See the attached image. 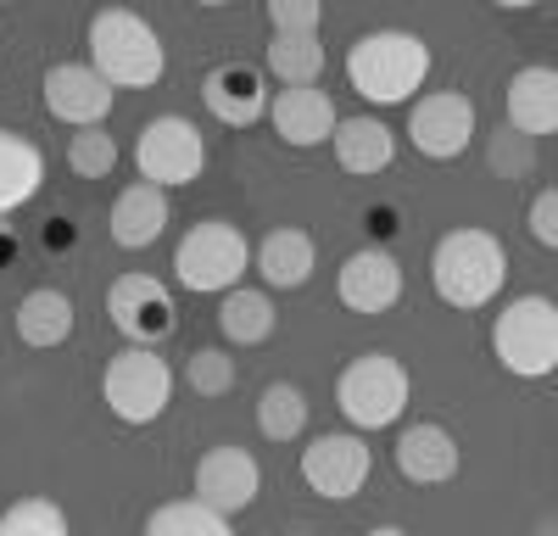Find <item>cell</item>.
<instances>
[{
  "instance_id": "4316f807",
  "label": "cell",
  "mask_w": 558,
  "mask_h": 536,
  "mask_svg": "<svg viewBox=\"0 0 558 536\" xmlns=\"http://www.w3.org/2000/svg\"><path fill=\"white\" fill-rule=\"evenodd\" d=\"M257 430H263L268 441H296V436L307 430V402H302V391L286 386V380H274V386L257 397Z\"/></svg>"
},
{
  "instance_id": "7c38bea8",
  "label": "cell",
  "mask_w": 558,
  "mask_h": 536,
  "mask_svg": "<svg viewBox=\"0 0 558 536\" xmlns=\"http://www.w3.org/2000/svg\"><path fill=\"white\" fill-rule=\"evenodd\" d=\"M107 313H112V325H118L134 346H157V341L173 330V296H168V285L151 280V275H123V280H112Z\"/></svg>"
},
{
  "instance_id": "8fae6325",
  "label": "cell",
  "mask_w": 558,
  "mask_h": 536,
  "mask_svg": "<svg viewBox=\"0 0 558 536\" xmlns=\"http://www.w3.org/2000/svg\"><path fill=\"white\" fill-rule=\"evenodd\" d=\"M112 101H118V84H107L89 62H57L51 73H45V112L73 123V129L107 123Z\"/></svg>"
},
{
  "instance_id": "83f0119b",
  "label": "cell",
  "mask_w": 558,
  "mask_h": 536,
  "mask_svg": "<svg viewBox=\"0 0 558 536\" xmlns=\"http://www.w3.org/2000/svg\"><path fill=\"white\" fill-rule=\"evenodd\" d=\"M68 162H73L78 179H107V173L118 168V141L107 134V123L78 129L73 141H68Z\"/></svg>"
},
{
  "instance_id": "d4e9b609",
  "label": "cell",
  "mask_w": 558,
  "mask_h": 536,
  "mask_svg": "<svg viewBox=\"0 0 558 536\" xmlns=\"http://www.w3.org/2000/svg\"><path fill=\"white\" fill-rule=\"evenodd\" d=\"M268 73L279 84H313L324 73V39L313 34H274L268 39Z\"/></svg>"
},
{
  "instance_id": "4dcf8cb0",
  "label": "cell",
  "mask_w": 558,
  "mask_h": 536,
  "mask_svg": "<svg viewBox=\"0 0 558 536\" xmlns=\"http://www.w3.org/2000/svg\"><path fill=\"white\" fill-rule=\"evenodd\" d=\"M324 17V0H268L274 34H313Z\"/></svg>"
},
{
  "instance_id": "f1b7e54d",
  "label": "cell",
  "mask_w": 558,
  "mask_h": 536,
  "mask_svg": "<svg viewBox=\"0 0 558 536\" xmlns=\"http://www.w3.org/2000/svg\"><path fill=\"white\" fill-rule=\"evenodd\" d=\"M0 536H68V514L51 498H23L0 514Z\"/></svg>"
},
{
  "instance_id": "ac0fdd59",
  "label": "cell",
  "mask_w": 558,
  "mask_h": 536,
  "mask_svg": "<svg viewBox=\"0 0 558 536\" xmlns=\"http://www.w3.org/2000/svg\"><path fill=\"white\" fill-rule=\"evenodd\" d=\"M397 470L413 486H441L458 475V441L441 425H408L397 436Z\"/></svg>"
},
{
  "instance_id": "9a60e30c",
  "label": "cell",
  "mask_w": 558,
  "mask_h": 536,
  "mask_svg": "<svg viewBox=\"0 0 558 536\" xmlns=\"http://www.w3.org/2000/svg\"><path fill=\"white\" fill-rule=\"evenodd\" d=\"M336 291H341V302L352 313H386L402 296V268H397V257L386 246H363V252H352L341 263Z\"/></svg>"
},
{
  "instance_id": "8992f818",
  "label": "cell",
  "mask_w": 558,
  "mask_h": 536,
  "mask_svg": "<svg viewBox=\"0 0 558 536\" xmlns=\"http://www.w3.org/2000/svg\"><path fill=\"white\" fill-rule=\"evenodd\" d=\"M246 263H252L246 235L235 230V223H223V218L196 223V230L179 241V252H173L179 280L191 285V291H207V296H223L229 285L246 275Z\"/></svg>"
},
{
  "instance_id": "6da1fadb",
  "label": "cell",
  "mask_w": 558,
  "mask_h": 536,
  "mask_svg": "<svg viewBox=\"0 0 558 536\" xmlns=\"http://www.w3.org/2000/svg\"><path fill=\"white\" fill-rule=\"evenodd\" d=\"M347 78H352L357 96L375 101V107L413 101V89L430 78V45L418 34H402V28L363 34L347 51Z\"/></svg>"
},
{
  "instance_id": "44dd1931",
  "label": "cell",
  "mask_w": 558,
  "mask_h": 536,
  "mask_svg": "<svg viewBox=\"0 0 558 536\" xmlns=\"http://www.w3.org/2000/svg\"><path fill=\"white\" fill-rule=\"evenodd\" d=\"M257 275L274 291H296L313 275V235L307 230H268L257 246Z\"/></svg>"
},
{
  "instance_id": "cb8c5ba5",
  "label": "cell",
  "mask_w": 558,
  "mask_h": 536,
  "mask_svg": "<svg viewBox=\"0 0 558 536\" xmlns=\"http://www.w3.org/2000/svg\"><path fill=\"white\" fill-rule=\"evenodd\" d=\"M218 330L235 341V346H257L274 336V302L263 291H241V285H229L223 302H218Z\"/></svg>"
},
{
  "instance_id": "8d00e7d4",
  "label": "cell",
  "mask_w": 558,
  "mask_h": 536,
  "mask_svg": "<svg viewBox=\"0 0 558 536\" xmlns=\"http://www.w3.org/2000/svg\"><path fill=\"white\" fill-rule=\"evenodd\" d=\"M0 7H12V0H0Z\"/></svg>"
},
{
  "instance_id": "3957f363",
  "label": "cell",
  "mask_w": 558,
  "mask_h": 536,
  "mask_svg": "<svg viewBox=\"0 0 558 536\" xmlns=\"http://www.w3.org/2000/svg\"><path fill=\"white\" fill-rule=\"evenodd\" d=\"M508 280V252L492 230H452L436 241L430 285L447 307H486Z\"/></svg>"
},
{
  "instance_id": "e0dca14e",
  "label": "cell",
  "mask_w": 558,
  "mask_h": 536,
  "mask_svg": "<svg viewBox=\"0 0 558 536\" xmlns=\"http://www.w3.org/2000/svg\"><path fill=\"white\" fill-rule=\"evenodd\" d=\"M508 123L531 141L558 134V68H520L508 78Z\"/></svg>"
},
{
  "instance_id": "2e32d148",
  "label": "cell",
  "mask_w": 558,
  "mask_h": 536,
  "mask_svg": "<svg viewBox=\"0 0 558 536\" xmlns=\"http://www.w3.org/2000/svg\"><path fill=\"white\" fill-rule=\"evenodd\" d=\"M202 101L218 123L229 129H246L268 112V89H263V73L257 68H241V62H229V68H213L202 78Z\"/></svg>"
},
{
  "instance_id": "d590c367",
  "label": "cell",
  "mask_w": 558,
  "mask_h": 536,
  "mask_svg": "<svg viewBox=\"0 0 558 536\" xmlns=\"http://www.w3.org/2000/svg\"><path fill=\"white\" fill-rule=\"evenodd\" d=\"M196 7H229V0H196Z\"/></svg>"
},
{
  "instance_id": "5b68a950",
  "label": "cell",
  "mask_w": 558,
  "mask_h": 536,
  "mask_svg": "<svg viewBox=\"0 0 558 536\" xmlns=\"http://www.w3.org/2000/svg\"><path fill=\"white\" fill-rule=\"evenodd\" d=\"M408 391H413V380H408V369L397 364L391 352L352 357V364L341 369V380H336V402H341L347 425H357V430L397 425L402 409H408Z\"/></svg>"
},
{
  "instance_id": "1f68e13d",
  "label": "cell",
  "mask_w": 558,
  "mask_h": 536,
  "mask_svg": "<svg viewBox=\"0 0 558 536\" xmlns=\"http://www.w3.org/2000/svg\"><path fill=\"white\" fill-rule=\"evenodd\" d=\"M492 168H502V173H525V168H531V134H520L514 123L497 129V141H492Z\"/></svg>"
},
{
  "instance_id": "4fadbf2b",
  "label": "cell",
  "mask_w": 558,
  "mask_h": 536,
  "mask_svg": "<svg viewBox=\"0 0 558 536\" xmlns=\"http://www.w3.org/2000/svg\"><path fill=\"white\" fill-rule=\"evenodd\" d=\"M257 486H263V470H257V459L246 453V447H213V453H202V464H196V498L213 503L229 520L257 503Z\"/></svg>"
},
{
  "instance_id": "d6986e66",
  "label": "cell",
  "mask_w": 558,
  "mask_h": 536,
  "mask_svg": "<svg viewBox=\"0 0 558 536\" xmlns=\"http://www.w3.org/2000/svg\"><path fill=\"white\" fill-rule=\"evenodd\" d=\"M112 241L123 252H140V246H151L162 230H168V191L151 185V179H140V185H129L118 202H112Z\"/></svg>"
},
{
  "instance_id": "ba28073f",
  "label": "cell",
  "mask_w": 558,
  "mask_h": 536,
  "mask_svg": "<svg viewBox=\"0 0 558 536\" xmlns=\"http://www.w3.org/2000/svg\"><path fill=\"white\" fill-rule=\"evenodd\" d=\"M134 162H140V179L173 191V185H191L207 162V146H202V129L191 118H151L146 134L134 141Z\"/></svg>"
},
{
  "instance_id": "52a82bcc",
  "label": "cell",
  "mask_w": 558,
  "mask_h": 536,
  "mask_svg": "<svg viewBox=\"0 0 558 536\" xmlns=\"http://www.w3.org/2000/svg\"><path fill=\"white\" fill-rule=\"evenodd\" d=\"M101 397H107V409L123 425H151V419H162L168 397H173V369L151 346H129V352H118L107 364Z\"/></svg>"
},
{
  "instance_id": "603a6c76",
  "label": "cell",
  "mask_w": 558,
  "mask_h": 536,
  "mask_svg": "<svg viewBox=\"0 0 558 536\" xmlns=\"http://www.w3.org/2000/svg\"><path fill=\"white\" fill-rule=\"evenodd\" d=\"M17 336L28 341V346H62L68 336H73V302L62 296V291H28L23 302H17Z\"/></svg>"
},
{
  "instance_id": "7a4b0ae2",
  "label": "cell",
  "mask_w": 558,
  "mask_h": 536,
  "mask_svg": "<svg viewBox=\"0 0 558 536\" xmlns=\"http://www.w3.org/2000/svg\"><path fill=\"white\" fill-rule=\"evenodd\" d=\"M89 68L118 89H151L168 68V51L157 28L129 12V7H101L89 17Z\"/></svg>"
},
{
  "instance_id": "30bf717a",
  "label": "cell",
  "mask_w": 558,
  "mask_h": 536,
  "mask_svg": "<svg viewBox=\"0 0 558 536\" xmlns=\"http://www.w3.org/2000/svg\"><path fill=\"white\" fill-rule=\"evenodd\" d=\"M408 134H413V151H425L430 162H452V157H463V146L475 141V101L458 96V89L418 96L413 118H408Z\"/></svg>"
},
{
  "instance_id": "d6a6232c",
  "label": "cell",
  "mask_w": 558,
  "mask_h": 536,
  "mask_svg": "<svg viewBox=\"0 0 558 536\" xmlns=\"http://www.w3.org/2000/svg\"><path fill=\"white\" fill-rule=\"evenodd\" d=\"M531 235H536L547 252H558V185L531 202Z\"/></svg>"
},
{
  "instance_id": "277c9868",
  "label": "cell",
  "mask_w": 558,
  "mask_h": 536,
  "mask_svg": "<svg viewBox=\"0 0 558 536\" xmlns=\"http://www.w3.org/2000/svg\"><path fill=\"white\" fill-rule=\"evenodd\" d=\"M492 352L508 375L547 380L558 369V302L553 296H520L497 313Z\"/></svg>"
},
{
  "instance_id": "ffe728a7",
  "label": "cell",
  "mask_w": 558,
  "mask_h": 536,
  "mask_svg": "<svg viewBox=\"0 0 558 536\" xmlns=\"http://www.w3.org/2000/svg\"><path fill=\"white\" fill-rule=\"evenodd\" d=\"M330 146H336V162L347 173H357V179L386 173L391 157H397V141H391V129L380 118H347V123H336Z\"/></svg>"
},
{
  "instance_id": "9c48e42d",
  "label": "cell",
  "mask_w": 558,
  "mask_h": 536,
  "mask_svg": "<svg viewBox=\"0 0 558 536\" xmlns=\"http://www.w3.org/2000/svg\"><path fill=\"white\" fill-rule=\"evenodd\" d=\"M368 470H375V453H368V441L363 436H318L302 447V480L307 491H318V498H330V503H347L363 491Z\"/></svg>"
},
{
  "instance_id": "484cf974",
  "label": "cell",
  "mask_w": 558,
  "mask_h": 536,
  "mask_svg": "<svg viewBox=\"0 0 558 536\" xmlns=\"http://www.w3.org/2000/svg\"><path fill=\"white\" fill-rule=\"evenodd\" d=\"M223 531H229V514H218L213 503H202L196 491L184 503H162L146 520V536H223Z\"/></svg>"
},
{
  "instance_id": "f546056e",
  "label": "cell",
  "mask_w": 558,
  "mask_h": 536,
  "mask_svg": "<svg viewBox=\"0 0 558 536\" xmlns=\"http://www.w3.org/2000/svg\"><path fill=\"white\" fill-rule=\"evenodd\" d=\"M184 380H191L196 397H223L229 386H235V357L218 352V346H202L191 364H184Z\"/></svg>"
},
{
  "instance_id": "5bb4252c",
  "label": "cell",
  "mask_w": 558,
  "mask_h": 536,
  "mask_svg": "<svg viewBox=\"0 0 558 536\" xmlns=\"http://www.w3.org/2000/svg\"><path fill=\"white\" fill-rule=\"evenodd\" d=\"M268 123H274V134L286 146H296V151H307V146H324L336 134V101L324 96V89H313V84H291V89H279V96L268 101Z\"/></svg>"
},
{
  "instance_id": "e575fe53",
  "label": "cell",
  "mask_w": 558,
  "mask_h": 536,
  "mask_svg": "<svg viewBox=\"0 0 558 536\" xmlns=\"http://www.w3.org/2000/svg\"><path fill=\"white\" fill-rule=\"evenodd\" d=\"M12 252H17V241H12V235H7V230H0V263H7V257H12Z\"/></svg>"
},
{
  "instance_id": "7402d4cb",
  "label": "cell",
  "mask_w": 558,
  "mask_h": 536,
  "mask_svg": "<svg viewBox=\"0 0 558 536\" xmlns=\"http://www.w3.org/2000/svg\"><path fill=\"white\" fill-rule=\"evenodd\" d=\"M39 179H45L39 146L12 134V129H0V212H17L23 202H34Z\"/></svg>"
},
{
  "instance_id": "836d02e7",
  "label": "cell",
  "mask_w": 558,
  "mask_h": 536,
  "mask_svg": "<svg viewBox=\"0 0 558 536\" xmlns=\"http://www.w3.org/2000/svg\"><path fill=\"white\" fill-rule=\"evenodd\" d=\"M492 7H502V12H525V7H536V0H492Z\"/></svg>"
}]
</instances>
